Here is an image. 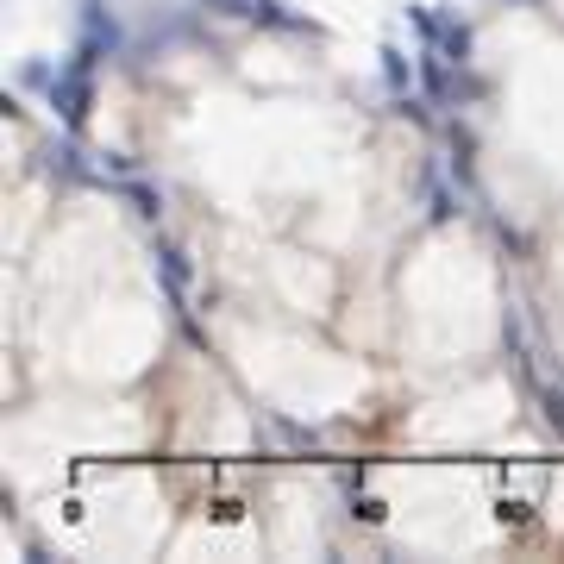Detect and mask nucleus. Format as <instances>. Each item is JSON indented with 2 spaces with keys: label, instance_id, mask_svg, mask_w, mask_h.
Masks as SVG:
<instances>
[{
  "label": "nucleus",
  "instance_id": "f257e3e1",
  "mask_svg": "<svg viewBox=\"0 0 564 564\" xmlns=\"http://www.w3.org/2000/svg\"><path fill=\"white\" fill-rule=\"evenodd\" d=\"M51 107L63 113L69 126H82V113H88V76H82V69H69V76H57V88H51Z\"/></svg>",
  "mask_w": 564,
  "mask_h": 564
},
{
  "label": "nucleus",
  "instance_id": "7ed1b4c3",
  "mask_svg": "<svg viewBox=\"0 0 564 564\" xmlns=\"http://www.w3.org/2000/svg\"><path fill=\"white\" fill-rule=\"evenodd\" d=\"M546 420H552L558 439H564V389H546Z\"/></svg>",
  "mask_w": 564,
  "mask_h": 564
},
{
  "label": "nucleus",
  "instance_id": "f03ea898",
  "mask_svg": "<svg viewBox=\"0 0 564 564\" xmlns=\"http://www.w3.org/2000/svg\"><path fill=\"white\" fill-rule=\"evenodd\" d=\"M207 7H220V13H232V19H282L276 0H207Z\"/></svg>",
  "mask_w": 564,
  "mask_h": 564
}]
</instances>
